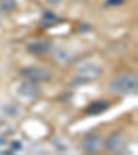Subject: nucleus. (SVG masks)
<instances>
[{
    "label": "nucleus",
    "mask_w": 138,
    "mask_h": 155,
    "mask_svg": "<svg viewBox=\"0 0 138 155\" xmlns=\"http://www.w3.org/2000/svg\"><path fill=\"white\" fill-rule=\"evenodd\" d=\"M0 22H2V14H0Z\"/></svg>",
    "instance_id": "ddd939ff"
},
{
    "label": "nucleus",
    "mask_w": 138,
    "mask_h": 155,
    "mask_svg": "<svg viewBox=\"0 0 138 155\" xmlns=\"http://www.w3.org/2000/svg\"><path fill=\"white\" fill-rule=\"evenodd\" d=\"M126 144H127V140H126V136L122 132H116L113 134H111L105 141V147L113 152L122 151L126 147Z\"/></svg>",
    "instance_id": "20e7f679"
},
{
    "label": "nucleus",
    "mask_w": 138,
    "mask_h": 155,
    "mask_svg": "<svg viewBox=\"0 0 138 155\" xmlns=\"http://www.w3.org/2000/svg\"><path fill=\"white\" fill-rule=\"evenodd\" d=\"M77 72H79L80 78L93 81V79H97V78H100L102 75V68H101V65L95 64V62H84L79 67Z\"/></svg>",
    "instance_id": "7ed1b4c3"
},
{
    "label": "nucleus",
    "mask_w": 138,
    "mask_h": 155,
    "mask_svg": "<svg viewBox=\"0 0 138 155\" xmlns=\"http://www.w3.org/2000/svg\"><path fill=\"white\" fill-rule=\"evenodd\" d=\"M54 60L61 65L71 64L73 61V54L71 50H68L65 47H57L54 50Z\"/></svg>",
    "instance_id": "0eeeda50"
},
{
    "label": "nucleus",
    "mask_w": 138,
    "mask_h": 155,
    "mask_svg": "<svg viewBox=\"0 0 138 155\" xmlns=\"http://www.w3.org/2000/svg\"><path fill=\"white\" fill-rule=\"evenodd\" d=\"M17 7L15 0H0V8L4 11H13Z\"/></svg>",
    "instance_id": "9b49d317"
},
{
    "label": "nucleus",
    "mask_w": 138,
    "mask_h": 155,
    "mask_svg": "<svg viewBox=\"0 0 138 155\" xmlns=\"http://www.w3.org/2000/svg\"><path fill=\"white\" fill-rule=\"evenodd\" d=\"M58 17L55 15V14L50 13V11H47V13H44V15H43V21H42V25L44 26V28H48V26H53L55 22H57Z\"/></svg>",
    "instance_id": "9d476101"
},
{
    "label": "nucleus",
    "mask_w": 138,
    "mask_h": 155,
    "mask_svg": "<svg viewBox=\"0 0 138 155\" xmlns=\"http://www.w3.org/2000/svg\"><path fill=\"white\" fill-rule=\"evenodd\" d=\"M18 94L25 97V98H28V100H33V98H36V97L39 96V89L35 86L33 82L28 81V82H24V83L19 84Z\"/></svg>",
    "instance_id": "423d86ee"
},
{
    "label": "nucleus",
    "mask_w": 138,
    "mask_h": 155,
    "mask_svg": "<svg viewBox=\"0 0 138 155\" xmlns=\"http://www.w3.org/2000/svg\"><path fill=\"white\" fill-rule=\"evenodd\" d=\"M26 48H28L29 53H32L35 55H43L50 51L51 46H50L48 40H35V42L28 43Z\"/></svg>",
    "instance_id": "39448f33"
},
{
    "label": "nucleus",
    "mask_w": 138,
    "mask_h": 155,
    "mask_svg": "<svg viewBox=\"0 0 138 155\" xmlns=\"http://www.w3.org/2000/svg\"><path fill=\"white\" fill-rule=\"evenodd\" d=\"M108 108H109V103H106V101H95V103H91L87 107L86 112L88 115H98V114L105 112Z\"/></svg>",
    "instance_id": "1a4fd4ad"
},
{
    "label": "nucleus",
    "mask_w": 138,
    "mask_h": 155,
    "mask_svg": "<svg viewBox=\"0 0 138 155\" xmlns=\"http://www.w3.org/2000/svg\"><path fill=\"white\" fill-rule=\"evenodd\" d=\"M138 87V78L135 74H123L113 79L109 84L111 93L116 96H129L134 94Z\"/></svg>",
    "instance_id": "f257e3e1"
},
{
    "label": "nucleus",
    "mask_w": 138,
    "mask_h": 155,
    "mask_svg": "<svg viewBox=\"0 0 138 155\" xmlns=\"http://www.w3.org/2000/svg\"><path fill=\"white\" fill-rule=\"evenodd\" d=\"M122 3H124V0H108V4H122Z\"/></svg>",
    "instance_id": "f8f14e48"
},
{
    "label": "nucleus",
    "mask_w": 138,
    "mask_h": 155,
    "mask_svg": "<svg viewBox=\"0 0 138 155\" xmlns=\"http://www.w3.org/2000/svg\"><path fill=\"white\" fill-rule=\"evenodd\" d=\"M22 75L28 81L37 83V82H50L53 79V72L47 68H26L22 71Z\"/></svg>",
    "instance_id": "f03ea898"
},
{
    "label": "nucleus",
    "mask_w": 138,
    "mask_h": 155,
    "mask_svg": "<svg viewBox=\"0 0 138 155\" xmlns=\"http://www.w3.org/2000/svg\"><path fill=\"white\" fill-rule=\"evenodd\" d=\"M102 140L100 136H88L83 143V148L87 152H97L102 148Z\"/></svg>",
    "instance_id": "6e6552de"
}]
</instances>
